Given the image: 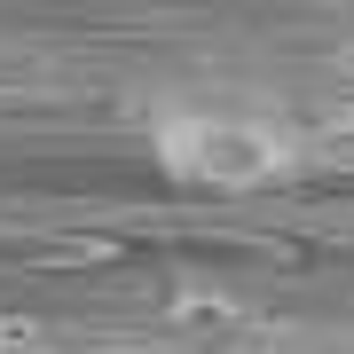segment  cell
Listing matches in <instances>:
<instances>
[{"label":"cell","instance_id":"cell-1","mask_svg":"<svg viewBox=\"0 0 354 354\" xmlns=\"http://www.w3.org/2000/svg\"><path fill=\"white\" fill-rule=\"evenodd\" d=\"M150 158L181 189L252 197V189H276L299 165V142L276 118H244V111H158L150 118Z\"/></svg>","mask_w":354,"mask_h":354},{"label":"cell","instance_id":"cell-2","mask_svg":"<svg viewBox=\"0 0 354 354\" xmlns=\"http://www.w3.org/2000/svg\"><path fill=\"white\" fill-rule=\"evenodd\" d=\"M244 307L228 291H174V330H236Z\"/></svg>","mask_w":354,"mask_h":354}]
</instances>
